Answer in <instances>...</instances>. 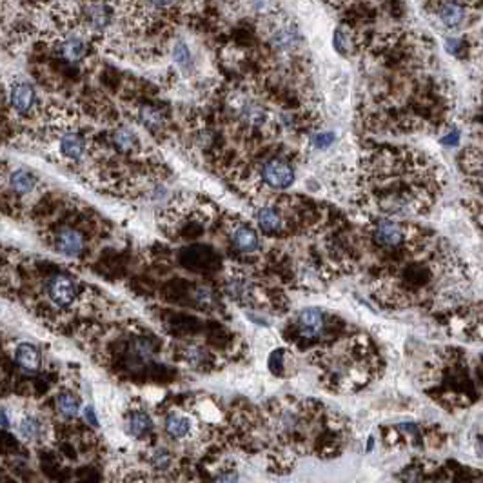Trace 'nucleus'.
<instances>
[{
  "instance_id": "1",
  "label": "nucleus",
  "mask_w": 483,
  "mask_h": 483,
  "mask_svg": "<svg viewBox=\"0 0 483 483\" xmlns=\"http://www.w3.org/2000/svg\"><path fill=\"white\" fill-rule=\"evenodd\" d=\"M371 200L385 218H414L430 211L444 189V169L413 150H382L365 167Z\"/></svg>"
},
{
  "instance_id": "2",
  "label": "nucleus",
  "mask_w": 483,
  "mask_h": 483,
  "mask_svg": "<svg viewBox=\"0 0 483 483\" xmlns=\"http://www.w3.org/2000/svg\"><path fill=\"white\" fill-rule=\"evenodd\" d=\"M371 234H373V240L376 246H380L382 249L395 251L407 246L413 233H411V227L402 224L400 220L380 216V218L374 220Z\"/></svg>"
},
{
  "instance_id": "3",
  "label": "nucleus",
  "mask_w": 483,
  "mask_h": 483,
  "mask_svg": "<svg viewBox=\"0 0 483 483\" xmlns=\"http://www.w3.org/2000/svg\"><path fill=\"white\" fill-rule=\"evenodd\" d=\"M295 169L280 159L267 160L260 167V180L272 191H286L295 184Z\"/></svg>"
},
{
  "instance_id": "4",
  "label": "nucleus",
  "mask_w": 483,
  "mask_h": 483,
  "mask_svg": "<svg viewBox=\"0 0 483 483\" xmlns=\"http://www.w3.org/2000/svg\"><path fill=\"white\" fill-rule=\"evenodd\" d=\"M46 291H48V298L53 302V305H57V307H67V305H71L77 300L79 286L67 274H57V277H53L48 282Z\"/></svg>"
},
{
  "instance_id": "5",
  "label": "nucleus",
  "mask_w": 483,
  "mask_h": 483,
  "mask_svg": "<svg viewBox=\"0 0 483 483\" xmlns=\"http://www.w3.org/2000/svg\"><path fill=\"white\" fill-rule=\"evenodd\" d=\"M460 166L467 182L483 194V151L476 147L465 150L460 157Z\"/></svg>"
},
{
  "instance_id": "6",
  "label": "nucleus",
  "mask_w": 483,
  "mask_h": 483,
  "mask_svg": "<svg viewBox=\"0 0 483 483\" xmlns=\"http://www.w3.org/2000/svg\"><path fill=\"white\" fill-rule=\"evenodd\" d=\"M53 246L58 255L67 256V258H77L84 253L86 242H84L82 233L77 231L75 227H62L55 234Z\"/></svg>"
},
{
  "instance_id": "7",
  "label": "nucleus",
  "mask_w": 483,
  "mask_h": 483,
  "mask_svg": "<svg viewBox=\"0 0 483 483\" xmlns=\"http://www.w3.org/2000/svg\"><path fill=\"white\" fill-rule=\"evenodd\" d=\"M58 153L70 162H80L88 154V140L79 131H66L58 138Z\"/></svg>"
},
{
  "instance_id": "8",
  "label": "nucleus",
  "mask_w": 483,
  "mask_h": 483,
  "mask_svg": "<svg viewBox=\"0 0 483 483\" xmlns=\"http://www.w3.org/2000/svg\"><path fill=\"white\" fill-rule=\"evenodd\" d=\"M9 106L15 113L29 114L37 104V93L27 82H17L9 89Z\"/></svg>"
},
{
  "instance_id": "9",
  "label": "nucleus",
  "mask_w": 483,
  "mask_h": 483,
  "mask_svg": "<svg viewBox=\"0 0 483 483\" xmlns=\"http://www.w3.org/2000/svg\"><path fill=\"white\" fill-rule=\"evenodd\" d=\"M296 325H298V333L302 336L309 340H315L318 336H322L325 329V315L322 309L318 307H307L300 311L298 320H296Z\"/></svg>"
},
{
  "instance_id": "10",
  "label": "nucleus",
  "mask_w": 483,
  "mask_h": 483,
  "mask_svg": "<svg viewBox=\"0 0 483 483\" xmlns=\"http://www.w3.org/2000/svg\"><path fill=\"white\" fill-rule=\"evenodd\" d=\"M224 289L225 295H227L229 298H233L234 302L242 303V305L251 303L253 298H255V286H253V282L247 277H244V274H231V277H227V280H225L224 284Z\"/></svg>"
},
{
  "instance_id": "11",
  "label": "nucleus",
  "mask_w": 483,
  "mask_h": 483,
  "mask_svg": "<svg viewBox=\"0 0 483 483\" xmlns=\"http://www.w3.org/2000/svg\"><path fill=\"white\" fill-rule=\"evenodd\" d=\"M231 244H233L234 249L246 253V255L256 253L260 249L258 234H256L255 229L246 224H238L231 229Z\"/></svg>"
},
{
  "instance_id": "12",
  "label": "nucleus",
  "mask_w": 483,
  "mask_h": 483,
  "mask_svg": "<svg viewBox=\"0 0 483 483\" xmlns=\"http://www.w3.org/2000/svg\"><path fill=\"white\" fill-rule=\"evenodd\" d=\"M15 364H17V367L22 373L26 374H35L39 373L40 369V364H42V360H40V351L39 349L33 345V343H18L17 348H15Z\"/></svg>"
},
{
  "instance_id": "13",
  "label": "nucleus",
  "mask_w": 483,
  "mask_h": 483,
  "mask_svg": "<svg viewBox=\"0 0 483 483\" xmlns=\"http://www.w3.org/2000/svg\"><path fill=\"white\" fill-rule=\"evenodd\" d=\"M256 222L265 234H277L284 229V216L277 207L272 206L260 207L258 213H256Z\"/></svg>"
},
{
  "instance_id": "14",
  "label": "nucleus",
  "mask_w": 483,
  "mask_h": 483,
  "mask_svg": "<svg viewBox=\"0 0 483 483\" xmlns=\"http://www.w3.org/2000/svg\"><path fill=\"white\" fill-rule=\"evenodd\" d=\"M154 356V345L147 338H135L129 343L128 362L133 367H142L150 364Z\"/></svg>"
},
{
  "instance_id": "15",
  "label": "nucleus",
  "mask_w": 483,
  "mask_h": 483,
  "mask_svg": "<svg viewBox=\"0 0 483 483\" xmlns=\"http://www.w3.org/2000/svg\"><path fill=\"white\" fill-rule=\"evenodd\" d=\"M164 429L171 439H185L193 430V423L185 414L171 413L164 422Z\"/></svg>"
},
{
  "instance_id": "16",
  "label": "nucleus",
  "mask_w": 483,
  "mask_h": 483,
  "mask_svg": "<svg viewBox=\"0 0 483 483\" xmlns=\"http://www.w3.org/2000/svg\"><path fill=\"white\" fill-rule=\"evenodd\" d=\"M153 429V420L145 411H133L126 418V430L133 438H144Z\"/></svg>"
},
{
  "instance_id": "17",
  "label": "nucleus",
  "mask_w": 483,
  "mask_h": 483,
  "mask_svg": "<svg viewBox=\"0 0 483 483\" xmlns=\"http://www.w3.org/2000/svg\"><path fill=\"white\" fill-rule=\"evenodd\" d=\"M86 24L91 29H104L111 24V11L106 4L102 2H91V4L86 8Z\"/></svg>"
},
{
  "instance_id": "18",
  "label": "nucleus",
  "mask_w": 483,
  "mask_h": 483,
  "mask_svg": "<svg viewBox=\"0 0 483 483\" xmlns=\"http://www.w3.org/2000/svg\"><path fill=\"white\" fill-rule=\"evenodd\" d=\"M9 187H11L13 193L20 194V197L33 193L37 187L35 175L31 171H26V169H15L9 176Z\"/></svg>"
},
{
  "instance_id": "19",
  "label": "nucleus",
  "mask_w": 483,
  "mask_h": 483,
  "mask_svg": "<svg viewBox=\"0 0 483 483\" xmlns=\"http://www.w3.org/2000/svg\"><path fill=\"white\" fill-rule=\"evenodd\" d=\"M55 405H57L58 414H60L62 418H66V420H75V418L82 413L79 398L70 391H64L60 392V395H57Z\"/></svg>"
},
{
  "instance_id": "20",
  "label": "nucleus",
  "mask_w": 483,
  "mask_h": 483,
  "mask_svg": "<svg viewBox=\"0 0 483 483\" xmlns=\"http://www.w3.org/2000/svg\"><path fill=\"white\" fill-rule=\"evenodd\" d=\"M60 55L66 58L67 62H79L82 60L84 55H86V46H84V40L79 37H66V39L60 42V48H58Z\"/></svg>"
},
{
  "instance_id": "21",
  "label": "nucleus",
  "mask_w": 483,
  "mask_h": 483,
  "mask_svg": "<svg viewBox=\"0 0 483 483\" xmlns=\"http://www.w3.org/2000/svg\"><path fill=\"white\" fill-rule=\"evenodd\" d=\"M18 432H20V436H22L24 439H37L40 438V435H42V423H40V420L37 416H33V414H27V416H24L22 420H20V423H18Z\"/></svg>"
},
{
  "instance_id": "22",
  "label": "nucleus",
  "mask_w": 483,
  "mask_h": 483,
  "mask_svg": "<svg viewBox=\"0 0 483 483\" xmlns=\"http://www.w3.org/2000/svg\"><path fill=\"white\" fill-rule=\"evenodd\" d=\"M150 461H151V465L154 467V469H159V470H167L169 467H171V453L167 451V449H164V447H157V449H153L151 451V454H150Z\"/></svg>"
},
{
  "instance_id": "23",
  "label": "nucleus",
  "mask_w": 483,
  "mask_h": 483,
  "mask_svg": "<svg viewBox=\"0 0 483 483\" xmlns=\"http://www.w3.org/2000/svg\"><path fill=\"white\" fill-rule=\"evenodd\" d=\"M185 356V362H187L193 369H200L204 364H206L207 360V352L206 349L202 348H197V345H193V348H187V351L184 352Z\"/></svg>"
},
{
  "instance_id": "24",
  "label": "nucleus",
  "mask_w": 483,
  "mask_h": 483,
  "mask_svg": "<svg viewBox=\"0 0 483 483\" xmlns=\"http://www.w3.org/2000/svg\"><path fill=\"white\" fill-rule=\"evenodd\" d=\"M334 48L342 55H348L352 51V39L349 37L348 31H343L342 27L336 29V33H334Z\"/></svg>"
},
{
  "instance_id": "25",
  "label": "nucleus",
  "mask_w": 483,
  "mask_h": 483,
  "mask_svg": "<svg viewBox=\"0 0 483 483\" xmlns=\"http://www.w3.org/2000/svg\"><path fill=\"white\" fill-rule=\"evenodd\" d=\"M140 122L144 124L145 128L157 129L162 124V117H160L159 111H154L153 107H142L140 110Z\"/></svg>"
},
{
  "instance_id": "26",
  "label": "nucleus",
  "mask_w": 483,
  "mask_h": 483,
  "mask_svg": "<svg viewBox=\"0 0 483 483\" xmlns=\"http://www.w3.org/2000/svg\"><path fill=\"white\" fill-rule=\"evenodd\" d=\"M311 142L315 144V147H318V150H327V147H331V145H333L334 135L333 133H327V131L317 133V135H312Z\"/></svg>"
},
{
  "instance_id": "27",
  "label": "nucleus",
  "mask_w": 483,
  "mask_h": 483,
  "mask_svg": "<svg viewBox=\"0 0 483 483\" xmlns=\"http://www.w3.org/2000/svg\"><path fill=\"white\" fill-rule=\"evenodd\" d=\"M173 55H175V60L180 64L184 70H187V66L191 67V57H189V51H187V48H185L184 44H176L175 46V49H173Z\"/></svg>"
},
{
  "instance_id": "28",
  "label": "nucleus",
  "mask_w": 483,
  "mask_h": 483,
  "mask_svg": "<svg viewBox=\"0 0 483 483\" xmlns=\"http://www.w3.org/2000/svg\"><path fill=\"white\" fill-rule=\"evenodd\" d=\"M180 0H144L145 6H151L153 9L159 11H166V9H173Z\"/></svg>"
},
{
  "instance_id": "29",
  "label": "nucleus",
  "mask_w": 483,
  "mask_h": 483,
  "mask_svg": "<svg viewBox=\"0 0 483 483\" xmlns=\"http://www.w3.org/2000/svg\"><path fill=\"white\" fill-rule=\"evenodd\" d=\"M194 296H197V302L200 303V305H211L213 300H215L211 289H207V287H198L197 295Z\"/></svg>"
},
{
  "instance_id": "30",
  "label": "nucleus",
  "mask_w": 483,
  "mask_h": 483,
  "mask_svg": "<svg viewBox=\"0 0 483 483\" xmlns=\"http://www.w3.org/2000/svg\"><path fill=\"white\" fill-rule=\"evenodd\" d=\"M82 416L88 425L98 427V418H97V413H95V409H93V405H86V407H82Z\"/></svg>"
},
{
  "instance_id": "31",
  "label": "nucleus",
  "mask_w": 483,
  "mask_h": 483,
  "mask_svg": "<svg viewBox=\"0 0 483 483\" xmlns=\"http://www.w3.org/2000/svg\"><path fill=\"white\" fill-rule=\"evenodd\" d=\"M215 483H238V475L234 470H227V472H222L215 479Z\"/></svg>"
},
{
  "instance_id": "32",
  "label": "nucleus",
  "mask_w": 483,
  "mask_h": 483,
  "mask_svg": "<svg viewBox=\"0 0 483 483\" xmlns=\"http://www.w3.org/2000/svg\"><path fill=\"white\" fill-rule=\"evenodd\" d=\"M458 140H460V133H458L456 129H454V133L451 131L447 136H444V138H442V144L453 145V144H458Z\"/></svg>"
},
{
  "instance_id": "33",
  "label": "nucleus",
  "mask_w": 483,
  "mask_h": 483,
  "mask_svg": "<svg viewBox=\"0 0 483 483\" xmlns=\"http://www.w3.org/2000/svg\"><path fill=\"white\" fill-rule=\"evenodd\" d=\"M9 427H11V422H9L8 409H2V429H4V430H8Z\"/></svg>"
},
{
  "instance_id": "34",
  "label": "nucleus",
  "mask_w": 483,
  "mask_h": 483,
  "mask_svg": "<svg viewBox=\"0 0 483 483\" xmlns=\"http://www.w3.org/2000/svg\"><path fill=\"white\" fill-rule=\"evenodd\" d=\"M44 2H49V0H44Z\"/></svg>"
}]
</instances>
